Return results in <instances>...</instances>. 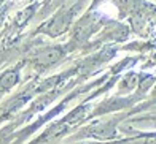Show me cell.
<instances>
[{
  "label": "cell",
  "instance_id": "cell-8",
  "mask_svg": "<svg viewBox=\"0 0 156 144\" xmlns=\"http://www.w3.org/2000/svg\"><path fill=\"white\" fill-rule=\"evenodd\" d=\"M137 84H139V75L131 73V75H127L121 81V84H119V90H121V92H129L132 89H136Z\"/></svg>",
  "mask_w": 156,
  "mask_h": 144
},
{
  "label": "cell",
  "instance_id": "cell-6",
  "mask_svg": "<svg viewBox=\"0 0 156 144\" xmlns=\"http://www.w3.org/2000/svg\"><path fill=\"white\" fill-rule=\"evenodd\" d=\"M139 98H140V95L129 97V98H110L107 102H102V105L93 112V116H101V114H107V112H112V111L124 109V108L134 105L136 100H139Z\"/></svg>",
  "mask_w": 156,
  "mask_h": 144
},
{
  "label": "cell",
  "instance_id": "cell-4",
  "mask_svg": "<svg viewBox=\"0 0 156 144\" xmlns=\"http://www.w3.org/2000/svg\"><path fill=\"white\" fill-rule=\"evenodd\" d=\"M67 52V48H62V46H51V48H45L38 51L34 57V63L37 65L38 68H46L49 65H53L58 60H61Z\"/></svg>",
  "mask_w": 156,
  "mask_h": 144
},
{
  "label": "cell",
  "instance_id": "cell-2",
  "mask_svg": "<svg viewBox=\"0 0 156 144\" xmlns=\"http://www.w3.org/2000/svg\"><path fill=\"white\" fill-rule=\"evenodd\" d=\"M102 22H104V19H102L101 14H97V13H89L86 16H83L75 25L72 41L75 45L84 43L94 32H97L99 28H101Z\"/></svg>",
  "mask_w": 156,
  "mask_h": 144
},
{
  "label": "cell",
  "instance_id": "cell-5",
  "mask_svg": "<svg viewBox=\"0 0 156 144\" xmlns=\"http://www.w3.org/2000/svg\"><path fill=\"white\" fill-rule=\"evenodd\" d=\"M116 122L118 120L94 124L88 128H84L81 136H91V138H97V139H110L116 135Z\"/></svg>",
  "mask_w": 156,
  "mask_h": 144
},
{
  "label": "cell",
  "instance_id": "cell-7",
  "mask_svg": "<svg viewBox=\"0 0 156 144\" xmlns=\"http://www.w3.org/2000/svg\"><path fill=\"white\" fill-rule=\"evenodd\" d=\"M19 68H21V65L5 71V73L0 76V93L10 90L11 87H15V85L19 82Z\"/></svg>",
  "mask_w": 156,
  "mask_h": 144
},
{
  "label": "cell",
  "instance_id": "cell-3",
  "mask_svg": "<svg viewBox=\"0 0 156 144\" xmlns=\"http://www.w3.org/2000/svg\"><path fill=\"white\" fill-rule=\"evenodd\" d=\"M73 19V10H67V11H61L56 16H53L46 24H43L38 28V33H45L49 37H58V35L64 33L69 28L70 22Z\"/></svg>",
  "mask_w": 156,
  "mask_h": 144
},
{
  "label": "cell",
  "instance_id": "cell-1",
  "mask_svg": "<svg viewBox=\"0 0 156 144\" xmlns=\"http://www.w3.org/2000/svg\"><path fill=\"white\" fill-rule=\"evenodd\" d=\"M86 112H88V105H80L78 108H75L70 114H67L62 120L56 122V124H53V125H49L46 128V132L41 135L37 141H34L32 144H38V142H45V141H51V139L61 138V136H64L66 133H69L70 130H72L78 122L84 117Z\"/></svg>",
  "mask_w": 156,
  "mask_h": 144
},
{
  "label": "cell",
  "instance_id": "cell-9",
  "mask_svg": "<svg viewBox=\"0 0 156 144\" xmlns=\"http://www.w3.org/2000/svg\"><path fill=\"white\" fill-rule=\"evenodd\" d=\"M153 103H156V89L153 90V93H151V98H150V102H148L145 106H148V105H153Z\"/></svg>",
  "mask_w": 156,
  "mask_h": 144
}]
</instances>
